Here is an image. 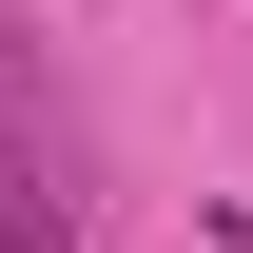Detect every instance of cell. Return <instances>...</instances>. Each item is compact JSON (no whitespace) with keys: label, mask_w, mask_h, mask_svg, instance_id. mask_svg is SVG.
<instances>
[{"label":"cell","mask_w":253,"mask_h":253,"mask_svg":"<svg viewBox=\"0 0 253 253\" xmlns=\"http://www.w3.org/2000/svg\"><path fill=\"white\" fill-rule=\"evenodd\" d=\"M0 253H78L59 175H39V136H20V97H0Z\"/></svg>","instance_id":"obj_1"}]
</instances>
